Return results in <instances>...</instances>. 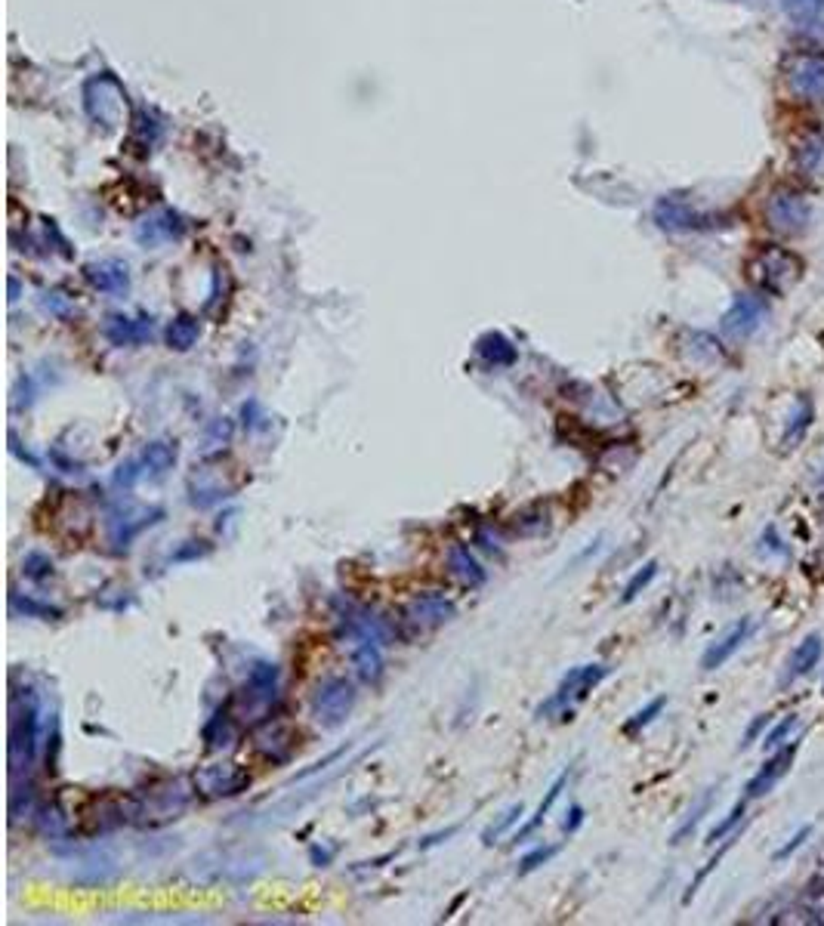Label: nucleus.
I'll use <instances>...</instances> for the list:
<instances>
[{
  "mask_svg": "<svg viewBox=\"0 0 824 926\" xmlns=\"http://www.w3.org/2000/svg\"><path fill=\"white\" fill-rule=\"evenodd\" d=\"M454 615H457V606L441 593H424L417 596V599H411V606H408L411 624H417V627L424 630L441 627V624H448Z\"/></svg>",
  "mask_w": 824,
  "mask_h": 926,
  "instance_id": "f8f14e48",
  "label": "nucleus"
},
{
  "mask_svg": "<svg viewBox=\"0 0 824 926\" xmlns=\"http://www.w3.org/2000/svg\"><path fill=\"white\" fill-rule=\"evenodd\" d=\"M352 664H355V674H358L361 682H380L383 676V652H380V642L374 640H358L352 652Z\"/></svg>",
  "mask_w": 824,
  "mask_h": 926,
  "instance_id": "a211bd4d",
  "label": "nucleus"
},
{
  "mask_svg": "<svg viewBox=\"0 0 824 926\" xmlns=\"http://www.w3.org/2000/svg\"><path fill=\"white\" fill-rule=\"evenodd\" d=\"M766 723H769V716H766V714H760V716H756V720L750 723V729L745 732V741H741V748H747V744H754V741H756V735L762 732V726H766Z\"/></svg>",
  "mask_w": 824,
  "mask_h": 926,
  "instance_id": "a19ab883",
  "label": "nucleus"
},
{
  "mask_svg": "<svg viewBox=\"0 0 824 926\" xmlns=\"http://www.w3.org/2000/svg\"><path fill=\"white\" fill-rule=\"evenodd\" d=\"M664 704H667V698H664V695H661V698H655V701H648L646 707H642V710H636V714L630 716V720L624 723V732H627V735H636V732H639V729H646L648 723H652L655 716H658L661 710H664Z\"/></svg>",
  "mask_w": 824,
  "mask_h": 926,
  "instance_id": "2f4dec72",
  "label": "nucleus"
},
{
  "mask_svg": "<svg viewBox=\"0 0 824 926\" xmlns=\"http://www.w3.org/2000/svg\"><path fill=\"white\" fill-rule=\"evenodd\" d=\"M796 750H800V741H790L787 748H779V750H775L772 760L762 763V769L756 772V775L747 781L745 800H760V797H766L769 790H772L775 784H779L781 778L787 775V769H790V763H794Z\"/></svg>",
  "mask_w": 824,
  "mask_h": 926,
  "instance_id": "1a4fd4ad",
  "label": "nucleus"
},
{
  "mask_svg": "<svg viewBox=\"0 0 824 926\" xmlns=\"http://www.w3.org/2000/svg\"><path fill=\"white\" fill-rule=\"evenodd\" d=\"M655 575H658V562L652 559V562H646V566H642L639 572H636L633 578L627 581V587H624V596H621V602H633L636 596H639L642 590H646L648 583L655 581Z\"/></svg>",
  "mask_w": 824,
  "mask_h": 926,
  "instance_id": "473e14b6",
  "label": "nucleus"
},
{
  "mask_svg": "<svg viewBox=\"0 0 824 926\" xmlns=\"http://www.w3.org/2000/svg\"><path fill=\"white\" fill-rule=\"evenodd\" d=\"M809 834H812V824H803V828L796 831L794 837H790V840L785 843V847H781L779 852H775V862H785V858L790 856V852H794V849H800L803 843H806V837H809Z\"/></svg>",
  "mask_w": 824,
  "mask_h": 926,
  "instance_id": "58836bf2",
  "label": "nucleus"
},
{
  "mask_svg": "<svg viewBox=\"0 0 824 926\" xmlns=\"http://www.w3.org/2000/svg\"><path fill=\"white\" fill-rule=\"evenodd\" d=\"M229 442H232V420L219 418V420H213V424L207 426V433H204V448H201V451H204V454L219 451V448H226Z\"/></svg>",
  "mask_w": 824,
  "mask_h": 926,
  "instance_id": "c85d7f7f",
  "label": "nucleus"
},
{
  "mask_svg": "<svg viewBox=\"0 0 824 926\" xmlns=\"http://www.w3.org/2000/svg\"><path fill=\"white\" fill-rule=\"evenodd\" d=\"M821 154H824V139L819 133H809L800 143V149H796V161H800L803 170H815V167L821 164Z\"/></svg>",
  "mask_w": 824,
  "mask_h": 926,
  "instance_id": "cd10ccee",
  "label": "nucleus"
},
{
  "mask_svg": "<svg viewBox=\"0 0 824 926\" xmlns=\"http://www.w3.org/2000/svg\"><path fill=\"white\" fill-rule=\"evenodd\" d=\"M794 726H796V714H787L785 720H781L779 726H775L772 732L766 735V741H762V744H766V750H779V748H781V741H785V735H787Z\"/></svg>",
  "mask_w": 824,
  "mask_h": 926,
  "instance_id": "4c0bfd02",
  "label": "nucleus"
},
{
  "mask_svg": "<svg viewBox=\"0 0 824 926\" xmlns=\"http://www.w3.org/2000/svg\"><path fill=\"white\" fill-rule=\"evenodd\" d=\"M22 572H25V578H31V581H46V578H53L56 568H53L50 556L40 553V550H31V553L22 559Z\"/></svg>",
  "mask_w": 824,
  "mask_h": 926,
  "instance_id": "c756f323",
  "label": "nucleus"
},
{
  "mask_svg": "<svg viewBox=\"0 0 824 926\" xmlns=\"http://www.w3.org/2000/svg\"><path fill=\"white\" fill-rule=\"evenodd\" d=\"M337 852H340L337 843H315V847H309V862L315 868H327V864L337 858Z\"/></svg>",
  "mask_w": 824,
  "mask_h": 926,
  "instance_id": "e433bc0d",
  "label": "nucleus"
},
{
  "mask_svg": "<svg viewBox=\"0 0 824 926\" xmlns=\"http://www.w3.org/2000/svg\"><path fill=\"white\" fill-rule=\"evenodd\" d=\"M581 824H584V806H572V809L565 812V822H562V831H565V834H574V831H578Z\"/></svg>",
  "mask_w": 824,
  "mask_h": 926,
  "instance_id": "ea45409f",
  "label": "nucleus"
},
{
  "mask_svg": "<svg viewBox=\"0 0 824 926\" xmlns=\"http://www.w3.org/2000/svg\"><path fill=\"white\" fill-rule=\"evenodd\" d=\"M769 312V303L762 294H741V297H735V303L729 306V312L722 315V334L732 340H745L750 337V334L756 331V327L762 325V318H766Z\"/></svg>",
  "mask_w": 824,
  "mask_h": 926,
  "instance_id": "0eeeda50",
  "label": "nucleus"
},
{
  "mask_svg": "<svg viewBox=\"0 0 824 926\" xmlns=\"http://www.w3.org/2000/svg\"><path fill=\"white\" fill-rule=\"evenodd\" d=\"M522 815H525V806H522V803H513V806L510 809H507L504 812V815H500L498 818V822H491V824H488V828L485 831H482V843H485V847H491V843H498L500 840V837H504L507 834V831H510L513 828V824L515 822H519V818Z\"/></svg>",
  "mask_w": 824,
  "mask_h": 926,
  "instance_id": "bb28decb",
  "label": "nucleus"
},
{
  "mask_svg": "<svg viewBox=\"0 0 824 926\" xmlns=\"http://www.w3.org/2000/svg\"><path fill=\"white\" fill-rule=\"evenodd\" d=\"M454 834H457V824H451V828H448V831H441V834H430L424 843H420V847H424V849H426V847H435V843L448 840V837H454Z\"/></svg>",
  "mask_w": 824,
  "mask_h": 926,
  "instance_id": "79ce46f5",
  "label": "nucleus"
},
{
  "mask_svg": "<svg viewBox=\"0 0 824 926\" xmlns=\"http://www.w3.org/2000/svg\"><path fill=\"white\" fill-rule=\"evenodd\" d=\"M87 281H90L96 291L120 297V294H127V287H130V272H127V266L118 263V260H103V263L87 266Z\"/></svg>",
  "mask_w": 824,
  "mask_h": 926,
  "instance_id": "ddd939ff",
  "label": "nucleus"
},
{
  "mask_svg": "<svg viewBox=\"0 0 824 926\" xmlns=\"http://www.w3.org/2000/svg\"><path fill=\"white\" fill-rule=\"evenodd\" d=\"M565 781H568V772H562V775L556 778L553 784H549L547 797H544V800H540V806H538V812H534V818H531V822H528L522 831H515V834H513V843L528 840V837H531L534 831L540 828V822H544V818H547V812L553 809V803H556V800H559V794H562V788H565Z\"/></svg>",
  "mask_w": 824,
  "mask_h": 926,
  "instance_id": "393cba45",
  "label": "nucleus"
},
{
  "mask_svg": "<svg viewBox=\"0 0 824 926\" xmlns=\"http://www.w3.org/2000/svg\"><path fill=\"white\" fill-rule=\"evenodd\" d=\"M247 689L257 701L269 704L275 695H278V667L269 661H257L247 674Z\"/></svg>",
  "mask_w": 824,
  "mask_h": 926,
  "instance_id": "aec40b11",
  "label": "nucleus"
},
{
  "mask_svg": "<svg viewBox=\"0 0 824 926\" xmlns=\"http://www.w3.org/2000/svg\"><path fill=\"white\" fill-rule=\"evenodd\" d=\"M606 676H608L606 664H581V667H572L565 676H562L559 689H556V692L538 707V716L544 720V716H553L556 710L565 714L568 701H581V698H587L602 680H606Z\"/></svg>",
  "mask_w": 824,
  "mask_h": 926,
  "instance_id": "39448f33",
  "label": "nucleus"
},
{
  "mask_svg": "<svg viewBox=\"0 0 824 926\" xmlns=\"http://www.w3.org/2000/svg\"><path fill=\"white\" fill-rule=\"evenodd\" d=\"M785 78L794 96L824 103V53H794L785 65Z\"/></svg>",
  "mask_w": 824,
  "mask_h": 926,
  "instance_id": "423d86ee",
  "label": "nucleus"
},
{
  "mask_svg": "<svg viewBox=\"0 0 824 926\" xmlns=\"http://www.w3.org/2000/svg\"><path fill=\"white\" fill-rule=\"evenodd\" d=\"M812 418H815L812 399H809V395H800V401H796L794 414H790V420H787V429H785V445L787 448H794L796 442L806 435V429L812 426Z\"/></svg>",
  "mask_w": 824,
  "mask_h": 926,
  "instance_id": "b1692460",
  "label": "nucleus"
},
{
  "mask_svg": "<svg viewBox=\"0 0 824 926\" xmlns=\"http://www.w3.org/2000/svg\"><path fill=\"white\" fill-rule=\"evenodd\" d=\"M745 809H747V800H741L738 806H735L732 812H729V815L722 818V822L716 824V828L707 834V847H716V843H720V840H726V837L735 831V824H738L741 818H745Z\"/></svg>",
  "mask_w": 824,
  "mask_h": 926,
  "instance_id": "72a5a7b5",
  "label": "nucleus"
},
{
  "mask_svg": "<svg viewBox=\"0 0 824 926\" xmlns=\"http://www.w3.org/2000/svg\"><path fill=\"white\" fill-rule=\"evenodd\" d=\"M10 606L16 608V612H22L25 617H40V621H59V617H62V608L50 606V602H37V599H31V596H25L22 599V596L12 593Z\"/></svg>",
  "mask_w": 824,
  "mask_h": 926,
  "instance_id": "a878e982",
  "label": "nucleus"
},
{
  "mask_svg": "<svg viewBox=\"0 0 824 926\" xmlns=\"http://www.w3.org/2000/svg\"><path fill=\"white\" fill-rule=\"evenodd\" d=\"M475 352H479V359L485 361L488 368H513L515 359H519L515 346L504 337V334H498V331L482 334L479 343H475Z\"/></svg>",
  "mask_w": 824,
  "mask_h": 926,
  "instance_id": "2eb2a0df",
  "label": "nucleus"
},
{
  "mask_svg": "<svg viewBox=\"0 0 824 926\" xmlns=\"http://www.w3.org/2000/svg\"><path fill=\"white\" fill-rule=\"evenodd\" d=\"M710 800H713V790H707V794L701 797V803H698V806H695L692 812H688V818L680 824V828H676V834H673V840H670V843H682L688 834H692V831H695V824H698L701 818H705V812L710 809Z\"/></svg>",
  "mask_w": 824,
  "mask_h": 926,
  "instance_id": "f704fd0d",
  "label": "nucleus"
},
{
  "mask_svg": "<svg viewBox=\"0 0 824 926\" xmlns=\"http://www.w3.org/2000/svg\"><path fill=\"white\" fill-rule=\"evenodd\" d=\"M235 738H238V729L232 726V714H226V710H219V714L204 726V741H207V748H210V750L232 748V744H235Z\"/></svg>",
  "mask_w": 824,
  "mask_h": 926,
  "instance_id": "5701e85b",
  "label": "nucleus"
},
{
  "mask_svg": "<svg viewBox=\"0 0 824 926\" xmlns=\"http://www.w3.org/2000/svg\"><path fill=\"white\" fill-rule=\"evenodd\" d=\"M812 223V204L803 192L779 186L766 198V226L781 235H803Z\"/></svg>",
  "mask_w": 824,
  "mask_h": 926,
  "instance_id": "20e7f679",
  "label": "nucleus"
},
{
  "mask_svg": "<svg viewBox=\"0 0 824 926\" xmlns=\"http://www.w3.org/2000/svg\"><path fill=\"white\" fill-rule=\"evenodd\" d=\"M803 260L794 251L779 244H766L747 260V278L766 297H781L800 281Z\"/></svg>",
  "mask_w": 824,
  "mask_h": 926,
  "instance_id": "f03ea898",
  "label": "nucleus"
},
{
  "mask_svg": "<svg viewBox=\"0 0 824 926\" xmlns=\"http://www.w3.org/2000/svg\"><path fill=\"white\" fill-rule=\"evenodd\" d=\"M103 334L111 346H143L155 340V321L130 318V315H109L103 325Z\"/></svg>",
  "mask_w": 824,
  "mask_h": 926,
  "instance_id": "9b49d317",
  "label": "nucleus"
},
{
  "mask_svg": "<svg viewBox=\"0 0 824 926\" xmlns=\"http://www.w3.org/2000/svg\"><path fill=\"white\" fill-rule=\"evenodd\" d=\"M358 692L346 676H327L315 686L312 692V716L325 729H337L350 720Z\"/></svg>",
  "mask_w": 824,
  "mask_h": 926,
  "instance_id": "7ed1b4c3",
  "label": "nucleus"
},
{
  "mask_svg": "<svg viewBox=\"0 0 824 926\" xmlns=\"http://www.w3.org/2000/svg\"><path fill=\"white\" fill-rule=\"evenodd\" d=\"M821 652H824V640L819 633H809L806 640L794 649V655H790L787 670H785V682H794L796 676H806L809 670L821 661Z\"/></svg>",
  "mask_w": 824,
  "mask_h": 926,
  "instance_id": "f3484780",
  "label": "nucleus"
},
{
  "mask_svg": "<svg viewBox=\"0 0 824 926\" xmlns=\"http://www.w3.org/2000/svg\"><path fill=\"white\" fill-rule=\"evenodd\" d=\"M177 442H167V439H155L143 448V458H139V467H143V475H152V479H164L173 467H177Z\"/></svg>",
  "mask_w": 824,
  "mask_h": 926,
  "instance_id": "4468645a",
  "label": "nucleus"
},
{
  "mask_svg": "<svg viewBox=\"0 0 824 926\" xmlns=\"http://www.w3.org/2000/svg\"><path fill=\"white\" fill-rule=\"evenodd\" d=\"M201 337V325L195 315H177V318L167 325V346L177 349V352H189Z\"/></svg>",
  "mask_w": 824,
  "mask_h": 926,
  "instance_id": "412c9836",
  "label": "nucleus"
},
{
  "mask_svg": "<svg viewBox=\"0 0 824 926\" xmlns=\"http://www.w3.org/2000/svg\"><path fill=\"white\" fill-rule=\"evenodd\" d=\"M179 235H183V223H179V219L173 217V213H164V217L149 219V223H145L143 229H139V241H143V244H152V247H155V244H164V241L179 238Z\"/></svg>",
  "mask_w": 824,
  "mask_h": 926,
  "instance_id": "4be33fe9",
  "label": "nucleus"
},
{
  "mask_svg": "<svg viewBox=\"0 0 824 926\" xmlns=\"http://www.w3.org/2000/svg\"><path fill=\"white\" fill-rule=\"evenodd\" d=\"M10 766H12V778H19L29 769L35 766V757H37V723H40V704L37 695L31 689H22V692H12V704H10Z\"/></svg>",
  "mask_w": 824,
  "mask_h": 926,
  "instance_id": "f257e3e1",
  "label": "nucleus"
},
{
  "mask_svg": "<svg viewBox=\"0 0 824 926\" xmlns=\"http://www.w3.org/2000/svg\"><path fill=\"white\" fill-rule=\"evenodd\" d=\"M556 852H559V847H538V849H531L528 856H522L519 874H531V871H538L540 864H547L549 858L556 856Z\"/></svg>",
  "mask_w": 824,
  "mask_h": 926,
  "instance_id": "c9c22d12",
  "label": "nucleus"
},
{
  "mask_svg": "<svg viewBox=\"0 0 824 926\" xmlns=\"http://www.w3.org/2000/svg\"><path fill=\"white\" fill-rule=\"evenodd\" d=\"M448 566H451L454 578H457L460 583H466V587H482L485 583V568L479 566V559L470 553V547H464V543H454L451 553H448Z\"/></svg>",
  "mask_w": 824,
  "mask_h": 926,
  "instance_id": "6ab92c4d",
  "label": "nucleus"
},
{
  "mask_svg": "<svg viewBox=\"0 0 824 926\" xmlns=\"http://www.w3.org/2000/svg\"><path fill=\"white\" fill-rule=\"evenodd\" d=\"M785 12L794 22H812V19L821 16L824 10V0H781Z\"/></svg>",
  "mask_w": 824,
  "mask_h": 926,
  "instance_id": "7c9ffc66",
  "label": "nucleus"
},
{
  "mask_svg": "<svg viewBox=\"0 0 824 926\" xmlns=\"http://www.w3.org/2000/svg\"><path fill=\"white\" fill-rule=\"evenodd\" d=\"M195 788L210 800L219 797H235L241 790L251 788V772L235 766V763H226V766H207L195 775Z\"/></svg>",
  "mask_w": 824,
  "mask_h": 926,
  "instance_id": "6e6552de",
  "label": "nucleus"
},
{
  "mask_svg": "<svg viewBox=\"0 0 824 926\" xmlns=\"http://www.w3.org/2000/svg\"><path fill=\"white\" fill-rule=\"evenodd\" d=\"M754 630H756V621H754V617H741V621H735L732 627L726 630V633L716 636V640L707 646L705 657H701V667H705V670L722 667V664H726L729 657H732V655L738 652V649L750 640V636H754Z\"/></svg>",
  "mask_w": 824,
  "mask_h": 926,
  "instance_id": "9d476101",
  "label": "nucleus"
},
{
  "mask_svg": "<svg viewBox=\"0 0 824 926\" xmlns=\"http://www.w3.org/2000/svg\"><path fill=\"white\" fill-rule=\"evenodd\" d=\"M257 750L269 763H284L293 754V732H287L278 723H269L263 732H257Z\"/></svg>",
  "mask_w": 824,
  "mask_h": 926,
  "instance_id": "dca6fc26",
  "label": "nucleus"
}]
</instances>
